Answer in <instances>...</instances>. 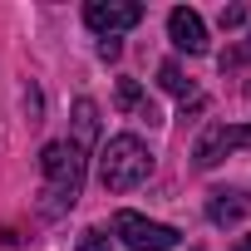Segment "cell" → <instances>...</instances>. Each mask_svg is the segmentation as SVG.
<instances>
[{"label": "cell", "mask_w": 251, "mask_h": 251, "mask_svg": "<svg viewBox=\"0 0 251 251\" xmlns=\"http://www.w3.org/2000/svg\"><path fill=\"white\" fill-rule=\"evenodd\" d=\"M40 173H45V212H64V207H74L79 202V187H84V148L79 143H50L45 153H40Z\"/></svg>", "instance_id": "6da1fadb"}, {"label": "cell", "mask_w": 251, "mask_h": 251, "mask_svg": "<svg viewBox=\"0 0 251 251\" xmlns=\"http://www.w3.org/2000/svg\"><path fill=\"white\" fill-rule=\"evenodd\" d=\"M148 173H153V153L143 138H133V133L108 138V148L99 158V182L108 192H133L138 182H148Z\"/></svg>", "instance_id": "7a4b0ae2"}, {"label": "cell", "mask_w": 251, "mask_h": 251, "mask_svg": "<svg viewBox=\"0 0 251 251\" xmlns=\"http://www.w3.org/2000/svg\"><path fill=\"white\" fill-rule=\"evenodd\" d=\"M113 236H123V246H133V251H173L177 246V226L148 222L138 212H118L113 217Z\"/></svg>", "instance_id": "3957f363"}, {"label": "cell", "mask_w": 251, "mask_h": 251, "mask_svg": "<svg viewBox=\"0 0 251 251\" xmlns=\"http://www.w3.org/2000/svg\"><path fill=\"white\" fill-rule=\"evenodd\" d=\"M236 148H251V123H217V128H207L192 148V163L197 168H217L226 153Z\"/></svg>", "instance_id": "277c9868"}, {"label": "cell", "mask_w": 251, "mask_h": 251, "mask_svg": "<svg viewBox=\"0 0 251 251\" xmlns=\"http://www.w3.org/2000/svg\"><path fill=\"white\" fill-rule=\"evenodd\" d=\"M143 20V5H133V0H89L84 5V25L99 30L103 40H113L118 30H133Z\"/></svg>", "instance_id": "5b68a950"}, {"label": "cell", "mask_w": 251, "mask_h": 251, "mask_svg": "<svg viewBox=\"0 0 251 251\" xmlns=\"http://www.w3.org/2000/svg\"><path fill=\"white\" fill-rule=\"evenodd\" d=\"M168 35H173V45H177V50H187V54H207V25H202V15H197V10L177 5V10L168 15Z\"/></svg>", "instance_id": "8992f818"}, {"label": "cell", "mask_w": 251, "mask_h": 251, "mask_svg": "<svg viewBox=\"0 0 251 251\" xmlns=\"http://www.w3.org/2000/svg\"><path fill=\"white\" fill-rule=\"evenodd\" d=\"M207 217H212L217 226H231V222H241V217H246V197H241V192H212Z\"/></svg>", "instance_id": "52a82bcc"}, {"label": "cell", "mask_w": 251, "mask_h": 251, "mask_svg": "<svg viewBox=\"0 0 251 251\" xmlns=\"http://www.w3.org/2000/svg\"><path fill=\"white\" fill-rule=\"evenodd\" d=\"M158 84H163L168 94H177V99H187V94H192V79H182V69H177L173 59H168V64L158 69Z\"/></svg>", "instance_id": "ba28073f"}, {"label": "cell", "mask_w": 251, "mask_h": 251, "mask_svg": "<svg viewBox=\"0 0 251 251\" xmlns=\"http://www.w3.org/2000/svg\"><path fill=\"white\" fill-rule=\"evenodd\" d=\"M74 251H113V241H108L99 226H89V231L79 236V246H74Z\"/></svg>", "instance_id": "9c48e42d"}, {"label": "cell", "mask_w": 251, "mask_h": 251, "mask_svg": "<svg viewBox=\"0 0 251 251\" xmlns=\"http://www.w3.org/2000/svg\"><path fill=\"white\" fill-rule=\"evenodd\" d=\"M143 103V89L133 79H118V108H138Z\"/></svg>", "instance_id": "30bf717a"}, {"label": "cell", "mask_w": 251, "mask_h": 251, "mask_svg": "<svg viewBox=\"0 0 251 251\" xmlns=\"http://www.w3.org/2000/svg\"><path fill=\"white\" fill-rule=\"evenodd\" d=\"M241 20H246V10H241V5H226V10H222V30H236Z\"/></svg>", "instance_id": "8fae6325"}, {"label": "cell", "mask_w": 251, "mask_h": 251, "mask_svg": "<svg viewBox=\"0 0 251 251\" xmlns=\"http://www.w3.org/2000/svg\"><path fill=\"white\" fill-rule=\"evenodd\" d=\"M118 54H123L118 40H99V59H118Z\"/></svg>", "instance_id": "7c38bea8"}, {"label": "cell", "mask_w": 251, "mask_h": 251, "mask_svg": "<svg viewBox=\"0 0 251 251\" xmlns=\"http://www.w3.org/2000/svg\"><path fill=\"white\" fill-rule=\"evenodd\" d=\"M236 251H251V236H241V241H236Z\"/></svg>", "instance_id": "4fadbf2b"}]
</instances>
